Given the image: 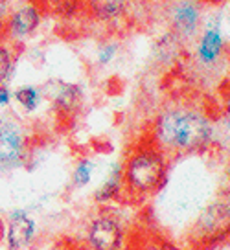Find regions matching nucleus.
<instances>
[{
	"mask_svg": "<svg viewBox=\"0 0 230 250\" xmlns=\"http://www.w3.org/2000/svg\"><path fill=\"white\" fill-rule=\"evenodd\" d=\"M151 138L167 160L179 158L208 147L214 138V124L207 110L197 103L177 102L157 114Z\"/></svg>",
	"mask_w": 230,
	"mask_h": 250,
	"instance_id": "1",
	"label": "nucleus"
},
{
	"mask_svg": "<svg viewBox=\"0 0 230 250\" xmlns=\"http://www.w3.org/2000/svg\"><path fill=\"white\" fill-rule=\"evenodd\" d=\"M167 179V156L153 142L144 138L129 149L120 171V195L129 201L153 197Z\"/></svg>",
	"mask_w": 230,
	"mask_h": 250,
	"instance_id": "2",
	"label": "nucleus"
},
{
	"mask_svg": "<svg viewBox=\"0 0 230 250\" xmlns=\"http://www.w3.org/2000/svg\"><path fill=\"white\" fill-rule=\"evenodd\" d=\"M30 138L15 118H0V173L13 171L26 162Z\"/></svg>",
	"mask_w": 230,
	"mask_h": 250,
	"instance_id": "3",
	"label": "nucleus"
},
{
	"mask_svg": "<svg viewBox=\"0 0 230 250\" xmlns=\"http://www.w3.org/2000/svg\"><path fill=\"white\" fill-rule=\"evenodd\" d=\"M166 17L171 35L183 42H191L205 24V11L199 0H173Z\"/></svg>",
	"mask_w": 230,
	"mask_h": 250,
	"instance_id": "4",
	"label": "nucleus"
},
{
	"mask_svg": "<svg viewBox=\"0 0 230 250\" xmlns=\"http://www.w3.org/2000/svg\"><path fill=\"white\" fill-rule=\"evenodd\" d=\"M227 41L223 35V28L219 21L205 22L193 39V61L201 70L212 72L219 66L225 57Z\"/></svg>",
	"mask_w": 230,
	"mask_h": 250,
	"instance_id": "5",
	"label": "nucleus"
},
{
	"mask_svg": "<svg viewBox=\"0 0 230 250\" xmlns=\"http://www.w3.org/2000/svg\"><path fill=\"white\" fill-rule=\"evenodd\" d=\"M85 241L90 250H122L125 237L120 219L111 211L94 215L85 232Z\"/></svg>",
	"mask_w": 230,
	"mask_h": 250,
	"instance_id": "6",
	"label": "nucleus"
},
{
	"mask_svg": "<svg viewBox=\"0 0 230 250\" xmlns=\"http://www.w3.org/2000/svg\"><path fill=\"white\" fill-rule=\"evenodd\" d=\"M41 22H42V9L35 2H24L19 8H11L0 35L2 39L21 46L39 30Z\"/></svg>",
	"mask_w": 230,
	"mask_h": 250,
	"instance_id": "7",
	"label": "nucleus"
},
{
	"mask_svg": "<svg viewBox=\"0 0 230 250\" xmlns=\"http://www.w3.org/2000/svg\"><path fill=\"white\" fill-rule=\"evenodd\" d=\"M230 230V204L214 203L203 211L195 225V234L203 241H212Z\"/></svg>",
	"mask_w": 230,
	"mask_h": 250,
	"instance_id": "8",
	"label": "nucleus"
},
{
	"mask_svg": "<svg viewBox=\"0 0 230 250\" xmlns=\"http://www.w3.org/2000/svg\"><path fill=\"white\" fill-rule=\"evenodd\" d=\"M35 237V221L26 211H13L8 217V250H26Z\"/></svg>",
	"mask_w": 230,
	"mask_h": 250,
	"instance_id": "9",
	"label": "nucleus"
},
{
	"mask_svg": "<svg viewBox=\"0 0 230 250\" xmlns=\"http://www.w3.org/2000/svg\"><path fill=\"white\" fill-rule=\"evenodd\" d=\"M131 0H85L87 13L96 22L111 24L127 13Z\"/></svg>",
	"mask_w": 230,
	"mask_h": 250,
	"instance_id": "10",
	"label": "nucleus"
},
{
	"mask_svg": "<svg viewBox=\"0 0 230 250\" xmlns=\"http://www.w3.org/2000/svg\"><path fill=\"white\" fill-rule=\"evenodd\" d=\"M124 250H181L169 243L166 237L155 234V232H140L135 234L127 241Z\"/></svg>",
	"mask_w": 230,
	"mask_h": 250,
	"instance_id": "11",
	"label": "nucleus"
},
{
	"mask_svg": "<svg viewBox=\"0 0 230 250\" xmlns=\"http://www.w3.org/2000/svg\"><path fill=\"white\" fill-rule=\"evenodd\" d=\"M81 100V88L76 83H59L52 92V102L59 110H72Z\"/></svg>",
	"mask_w": 230,
	"mask_h": 250,
	"instance_id": "12",
	"label": "nucleus"
},
{
	"mask_svg": "<svg viewBox=\"0 0 230 250\" xmlns=\"http://www.w3.org/2000/svg\"><path fill=\"white\" fill-rule=\"evenodd\" d=\"M13 100L19 103V107L24 112H35L41 107L42 100H44V92H42V88L33 85L19 86L13 92Z\"/></svg>",
	"mask_w": 230,
	"mask_h": 250,
	"instance_id": "13",
	"label": "nucleus"
},
{
	"mask_svg": "<svg viewBox=\"0 0 230 250\" xmlns=\"http://www.w3.org/2000/svg\"><path fill=\"white\" fill-rule=\"evenodd\" d=\"M19 50H21V46H17L9 41H0V85H4L6 79L9 78V74L13 72Z\"/></svg>",
	"mask_w": 230,
	"mask_h": 250,
	"instance_id": "14",
	"label": "nucleus"
},
{
	"mask_svg": "<svg viewBox=\"0 0 230 250\" xmlns=\"http://www.w3.org/2000/svg\"><path fill=\"white\" fill-rule=\"evenodd\" d=\"M94 173V162L90 158H81L72 171V186L74 188H85L92 179Z\"/></svg>",
	"mask_w": 230,
	"mask_h": 250,
	"instance_id": "15",
	"label": "nucleus"
},
{
	"mask_svg": "<svg viewBox=\"0 0 230 250\" xmlns=\"http://www.w3.org/2000/svg\"><path fill=\"white\" fill-rule=\"evenodd\" d=\"M118 50H120L118 42H114V41H107V42H104L102 46L98 48V52H96V64H98L100 68L109 66V64L116 59Z\"/></svg>",
	"mask_w": 230,
	"mask_h": 250,
	"instance_id": "16",
	"label": "nucleus"
},
{
	"mask_svg": "<svg viewBox=\"0 0 230 250\" xmlns=\"http://www.w3.org/2000/svg\"><path fill=\"white\" fill-rule=\"evenodd\" d=\"M11 102H13V92L6 86V83L0 85V107H9Z\"/></svg>",
	"mask_w": 230,
	"mask_h": 250,
	"instance_id": "17",
	"label": "nucleus"
},
{
	"mask_svg": "<svg viewBox=\"0 0 230 250\" xmlns=\"http://www.w3.org/2000/svg\"><path fill=\"white\" fill-rule=\"evenodd\" d=\"M9 11H11V2L9 0H0V31H2L4 24H6Z\"/></svg>",
	"mask_w": 230,
	"mask_h": 250,
	"instance_id": "18",
	"label": "nucleus"
},
{
	"mask_svg": "<svg viewBox=\"0 0 230 250\" xmlns=\"http://www.w3.org/2000/svg\"><path fill=\"white\" fill-rule=\"evenodd\" d=\"M225 129H227L229 134H230V107L225 110Z\"/></svg>",
	"mask_w": 230,
	"mask_h": 250,
	"instance_id": "19",
	"label": "nucleus"
}]
</instances>
